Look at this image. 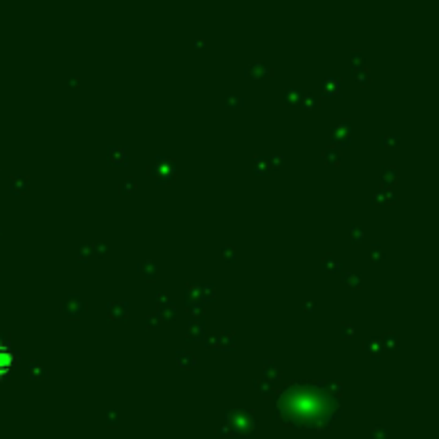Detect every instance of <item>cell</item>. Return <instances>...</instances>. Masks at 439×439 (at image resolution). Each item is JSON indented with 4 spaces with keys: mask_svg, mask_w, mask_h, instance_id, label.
<instances>
[{
    "mask_svg": "<svg viewBox=\"0 0 439 439\" xmlns=\"http://www.w3.org/2000/svg\"><path fill=\"white\" fill-rule=\"evenodd\" d=\"M11 362H13V356L9 354V349H5L3 345H0V373H3L5 368H9Z\"/></svg>",
    "mask_w": 439,
    "mask_h": 439,
    "instance_id": "obj_1",
    "label": "cell"
}]
</instances>
